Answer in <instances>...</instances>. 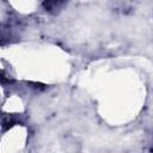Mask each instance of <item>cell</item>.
Here are the masks:
<instances>
[{"mask_svg": "<svg viewBox=\"0 0 153 153\" xmlns=\"http://www.w3.org/2000/svg\"><path fill=\"white\" fill-rule=\"evenodd\" d=\"M67 0H43V6L49 12H56L59 11Z\"/></svg>", "mask_w": 153, "mask_h": 153, "instance_id": "6da1fadb", "label": "cell"}]
</instances>
